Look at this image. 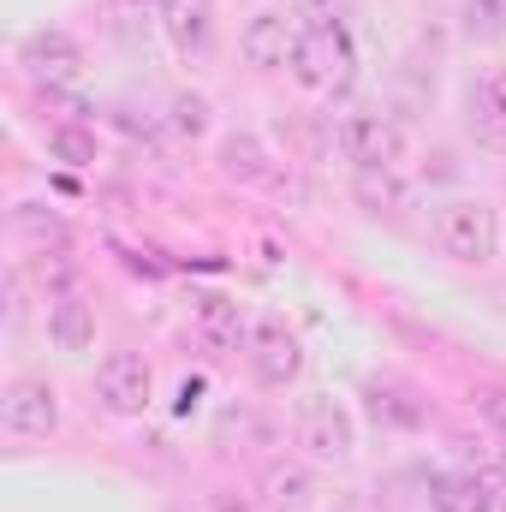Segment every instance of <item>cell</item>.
<instances>
[{"label":"cell","instance_id":"cell-26","mask_svg":"<svg viewBox=\"0 0 506 512\" xmlns=\"http://www.w3.org/2000/svg\"><path fill=\"white\" fill-rule=\"evenodd\" d=\"M126 6H167V0H126Z\"/></svg>","mask_w":506,"mask_h":512},{"label":"cell","instance_id":"cell-23","mask_svg":"<svg viewBox=\"0 0 506 512\" xmlns=\"http://www.w3.org/2000/svg\"><path fill=\"white\" fill-rule=\"evenodd\" d=\"M477 417L495 423V429L506 435V387H483V393H477Z\"/></svg>","mask_w":506,"mask_h":512},{"label":"cell","instance_id":"cell-5","mask_svg":"<svg viewBox=\"0 0 506 512\" xmlns=\"http://www.w3.org/2000/svg\"><path fill=\"white\" fill-rule=\"evenodd\" d=\"M334 137H340V155H346L352 167H399V155H405L399 120H393V114H376V108L346 114Z\"/></svg>","mask_w":506,"mask_h":512},{"label":"cell","instance_id":"cell-16","mask_svg":"<svg viewBox=\"0 0 506 512\" xmlns=\"http://www.w3.org/2000/svg\"><path fill=\"white\" fill-rule=\"evenodd\" d=\"M215 167H221V179H233V185H262V179H268V149H262L256 131H227V137L215 143Z\"/></svg>","mask_w":506,"mask_h":512},{"label":"cell","instance_id":"cell-18","mask_svg":"<svg viewBox=\"0 0 506 512\" xmlns=\"http://www.w3.org/2000/svg\"><path fill=\"white\" fill-rule=\"evenodd\" d=\"M48 155H54V161H66V167H90V161H96V131L78 126V120L48 126Z\"/></svg>","mask_w":506,"mask_h":512},{"label":"cell","instance_id":"cell-14","mask_svg":"<svg viewBox=\"0 0 506 512\" xmlns=\"http://www.w3.org/2000/svg\"><path fill=\"white\" fill-rule=\"evenodd\" d=\"M48 340H54L60 352H90V340H96V310H90L78 292H54V298H48Z\"/></svg>","mask_w":506,"mask_h":512},{"label":"cell","instance_id":"cell-12","mask_svg":"<svg viewBox=\"0 0 506 512\" xmlns=\"http://www.w3.org/2000/svg\"><path fill=\"white\" fill-rule=\"evenodd\" d=\"M161 36L173 54L203 60L215 48V0H167L161 6Z\"/></svg>","mask_w":506,"mask_h":512},{"label":"cell","instance_id":"cell-11","mask_svg":"<svg viewBox=\"0 0 506 512\" xmlns=\"http://www.w3.org/2000/svg\"><path fill=\"white\" fill-rule=\"evenodd\" d=\"M191 328L215 352H245L251 346V322L227 292H191Z\"/></svg>","mask_w":506,"mask_h":512},{"label":"cell","instance_id":"cell-3","mask_svg":"<svg viewBox=\"0 0 506 512\" xmlns=\"http://www.w3.org/2000/svg\"><path fill=\"white\" fill-rule=\"evenodd\" d=\"M298 447H304L316 465H346V459L358 453V423H352V411H346L340 399H328V393L304 399V405H298Z\"/></svg>","mask_w":506,"mask_h":512},{"label":"cell","instance_id":"cell-20","mask_svg":"<svg viewBox=\"0 0 506 512\" xmlns=\"http://www.w3.org/2000/svg\"><path fill=\"white\" fill-rule=\"evenodd\" d=\"M465 36L471 42H501L506 36V0H465Z\"/></svg>","mask_w":506,"mask_h":512},{"label":"cell","instance_id":"cell-19","mask_svg":"<svg viewBox=\"0 0 506 512\" xmlns=\"http://www.w3.org/2000/svg\"><path fill=\"white\" fill-rule=\"evenodd\" d=\"M370 411H376V423H393V429H417V423L429 417V405H423V399L393 393V387H370Z\"/></svg>","mask_w":506,"mask_h":512},{"label":"cell","instance_id":"cell-4","mask_svg":"<svg viewBox=\"0 0 506 512\" xmlns=\"http://www.w3.org/2000/svg\"><path fill=\"white\" fill-rule=\"evenodd\" d=\"M18 66H24V78H30L36 90L60 96V90H72V84L84 78V48H78L66 30H30V36L18 42Z\"/></svg>","mask_w":506,"mask_h":512},{"label":"cell","instance_id":"cell-9","mask_svg":"<svg viewBox=\"0 0 506 512\" xmlns=\"http://www.w3.org/2000/svg\"><path fill=\"white\" fill-rule=\"evenodd\" d=\"M292 48H298V24H292V12L262 6V12H251V24L239 30V54H245V66H256V72H280V66H292Z\"/></svg>","mask_w":506,"mask_h":512},{"label":"cell","instance_id":"cell-6","mask_svg":"<svg viewBox=\"0 0 506 512\" xmlns=\"http://www.w3.org/2000/svg\"><path fill=\"white\" fill-rule=\"evenodd\" d=\"M0 429L18 435V441H42L60 429V393L42 382V376H18L0 393Z\"/></svg>","mask_w":506,"mask_h":512},{"label":"cell","instance_id":"cell-1","mask_svg":"<svg viewBox=\"0 0 506 512\" xmlns=\"http://www.w3.org/2000/svg\"><path fill=\"white\" fill-rule=\"evenodd\" d=\"M292 84L316 102H334L358 84V42L340 18H316L298 30V48H292Z\"/></svg>","mask_w":506,"mask_h":512},{"label":"cell","instance_id":"cell-13","mask_svg":"<svg viewBox=\"0 0 506 512\" xmlns=\"http://www.w3.org/2000/svg\"><path fill=\"white\" fill-rule=\"evenodd\" d=\"M429 507L435 512H501L483 465L477 471H435L429 477Z\"/></svg>","mask_w":506,"mask_h":512},{"label":"cell","instance_id":"cell-24","mask_svg":"<svg viewBox=\"0 0 506 512\" xmlns=\"http://www.w3.org/2000/svg\"><path fill=\"white\" fill-rule=\"evenodd\" d=\"M197 393H203V382H179V411H191V405H197Z\"/></svg>","mask_w":506,"mask_h":512},{"label":"cell","instance_id":"cell-8","mask_svg":"<svg viewBox=\"0 0 506 512\" xmlns=\"http://www.w3.org/2000/svg\"><path fill=\"white\" fill-rule=\"evenodd\" d=\"M96 399H102L114 417H143L149 399H155V370H149L137 352H108L102 370H96Z\"/></svg>","mask_w":506,"mask_h":512},{"label":"cell","instance_id":"cell-7","mask_svg":"<svg viewBox=\"0 0 506 512\" xmlns=\"http://www.w3.org/2000/svg\"><path fill=\"white\" fill-rule=\"evenodd\" d=\"M245 364H251V376L262 387H292L298 370H304V346H298V334H292L280 316H262V322H251Z\"/></svg>","mask_w":506,"mask_h":512},{"label":"cell","instance_id":"cell-17","mask_svg":"<svg viewBox=\"0 0 506 512\" xmlns=\"http://www.w3.org/2000/svg\"><path fill=\"white\" fill-rule=\"evenodd\" d=\"M352 197H358L364 209H399V203H405L399 167H352Z\"/></svg>","mask_w":506,"mask_h":512},{"label":"cell","instance_id":"cell-10","mask_svg":"<svg viewBox=\"0 0 506 512\" xmlns=\"http://www.w3.org/2000/svg\"><path fill=\"white\" fill-rule=\"evenodd\" d=\"M465 126L483 149L506 155V66H483L465 90Z\"/></svg>","mask_w":506,"mask_h":512},{"label":"cell","instance_id":"cell-21","mask_svg":"<svg viewBox=\"0 0 506 512\" xmlns=\"http://www.w3.org/2000/svg\"><path fill=\"white\" fill-rule=\"evenodd\" d=\"M173 131L197 143V137L209 131V102H203V96H191V90H185V96H173Z\"/></svg>","mask_w":506,"mask_h":512},{"label":"cell","instance_id":"cell-22","mask_svg":"<svg viewBox=\"0 0 506 512\" xmlns=\"http://www.w3.org/2000/svg\"><path fill=\"white\" fill-rule=\"evenodd\" d=\"M12 227H18V233H30V239H60V221H54V215H42L36 203H24V209L12 215Z\"/></svg>","mask_w":506,"mask_h":512},{"label":"cell","instance_id":"cell-25","mask_svg":"<svg viewBox=\"0 0 506 512\" xmlns=\"http://www.w3.org/2000/svg\"><path fill=\"white\" fill-rule=\"evenodd\" d=\"M215 512H256L251 501H233V495H215Z\"/></svg>","mask_w":506,"mask_h":512},{"label":"cell","instance_id":"cell-15","mask_svg":"<svg viewBox=\"0 0 506 512\" xmlns=\"http://www.w3.org/2000/svg\"><path fill=\"white\" fill-rule=\"evenodd\" d=\"M310 495H316L310 465H298V459H274V465L262 471V507L268 512H304L310 507Z\"/></svg>","mask_w":506,"mask_h":512},{"label":"cell","instance_id":"cell-2","mask_svg":"<svg viewBox=\"0 0 506 512\" xmlns=\"http://www.w3.org/2000/svg\"><path fill=\"white\" fill-rule=\"evenodd\" d=\"M435 245H441V256H453V262L483 268V262H495V251H501V215L483 197H453V203L435 209Z\"/></svg>","mask_w":506,"mask_h":512}]
</instances>
